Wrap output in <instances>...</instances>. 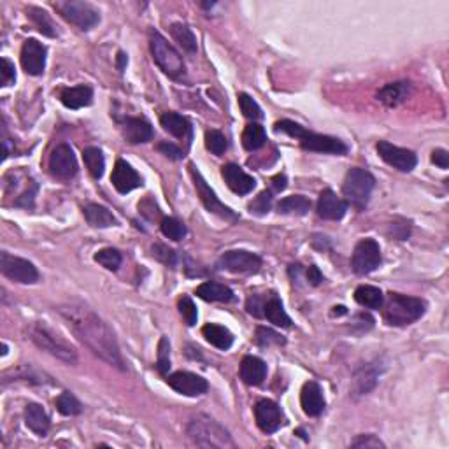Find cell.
<instances>
[{
    "instance_id": "obj_17",
    "label": "cell",
    "mask_w": 449,
    "mask_h": 449,
    "mask_svg": "<svg viewBox=\"0 0 449 449\" xmlns=\"http://www.w3.org/2000/svg\"><path fill=\"white\" fill-rule=\"evenodd\" d=\"M167 383L172 390L186 395V397H199V395H204L209 390V383L204 377L186 371H178L167 376Z\"/></svg>"
},
{
    "instance_id": "obj_52",
    "label": "cell",
    "mask_w": 449,
    "mask_h": 449,
    "mask_svg": "<svg viewBox=\"0 0 449 449\" xmlns=\"http://www.w3.org/2000/svg\"><path fill=\"white\" fill-rule=\"evenodd\" d=\"M156 149L160 151L161 154H165L167 158H171V160H181V158L185 156V153H183L178 146L172 144V142H160V144L156 146Z\"/></svg>"
},
{
    "instance_id": "obj_57",
    "label": "cell",
    "mask_w": 449,
    "mask_h": 449,
    "mask_svg": "<svg viewBox=\"0 0 449 449\" xmlns=\"http://www.w3.org/2000/svg\"><path fill=\"white\" fill-rule=\"evenodd\" d=\"M346 307H343V305H339V307H333L332 311V316H340V314H346Z\"/></svg>"
},
{
    "instance_id": "obj_31",
    "label": "cell",
    "mask_w": 449,
    "mask_h": 449,
    "mask_svg": "<svg viewBox=\"0 0 449 449\" xmlns=\"http://www.w3.org/2000/svg\"><path fill=\"white\" fill-rule=\"evenodd\" d=\"M82 213H85L88 225L95 226V228H107V226H114L118 223L113 213L107 207L99 206V204H88Z\"/></svg>"
},
{
    "instance_id": "obj_6",
    "label": "cell",
    "mask_w": 449,
    "mask_h": 449,
    "mask_svg": "<svg viewBox=\"0 0 449 449\" xmlns=\"http://www.w3.org/2000/svg\"><path fill=\"white\" fill-rule=\"evenodd\" d=\"M374 186L376 179L371 172L360 167L350 168L343 183V193L346 197V202L360 211L365 209Z\"/></svg>"
},
{
    "instance_id": "obj_7",
    "label": "cell",
    "mask_w": 449,
    "mask_h": 449,
    "mask_svg": "<svg viewBox=\"0 0 449 449\" xmlns=\"http://www.w3.org/2000/svg\"><path fill=\"white\" fill-rule=\"evenodd\" d=\"M151 55H153L154 63L171 78L178 79L185 74V62L179 55L178 49L160 34V32H151L149 34Z\"/></svg>"
},
{
    "instance_id": "obj_58",
    "label": "cell",
    "mask_w": 449,
    "mask_h": 449,
    "mask_svg": "<svg viewBox=\"0 0 449 449\" xmlns=\"http://www.w3.org/2000/svg\"><path fill=\"white\" fill-rule=\"evenodd\" d=\"M7 353V346L6 344H2V355H6Z\"/></svg>"
},
{
    "instance_id": "obj_24",
    "label": "cell",
    "mask_w": 449,
    "mask_h": 449,
    "mask_svg": "<svg viewBox=\"0 0 449 449\" xmlns=\"http://www.w3.org/2000/svg\"><path fill=\"white\" fill-rule=\"evenodd\" d=\"M409 95H411V82L409 81L388 82L377 92V100L386 107H397L405 102Z\"/></svg>"
},
{
    "instance_id": "obj_2",
    "label": "cell",
    "mask_w": 449,
    "mask_h": 449,
    "mask_svg": "<svg viewBox=\"0 0 449 449\" xmlns=\"http://www.w3.org/2000/svg\"><path fill=\"white\" fill-rule=\"evenodd\" d=\"M186 436L192 439L193 444L200 448H235L228 430L207 414H197L195 418L190 419L188 426H186Z\"/></svg>"
},
{
    "instance_id": "obj_51",
    "label": "cell",
    "mask_w": 449,
    "mask_h": 449,
    "mask_svg": "<svg viewBox=\"0 0 449 449\" xmlns=\"http://www.w3.org/2000/svg\"><path fill=\"white\" fill-rule=\"evenodd\" d=\"M351 448H384V443L372 433H369V436H360L358 439H355L351 443Z\"/></svg>"
},
{
    "instance_id": "obj_29",
    "label": "cell",
    "mask_w": 449,
    "mask_h": 449,
    "mask_svg": "<svg viewBox=\"0 0 449 449\" xmlns=\"http://www.w3.org/2000/svg\"><path fill=\"white\" fill-rule=\"evenodd\" d=\"M202 336L206 337L207 343L213 344L214 347H218V350L221 351L230 350L233 344V333L230 332L226 326L216 325V323H207V325H204Z\"/></svg>"
},
{
    "instance_id": "obj_45",
    "label": "cell",
    "mask_w": 449,
    "mask_h": 449,
    "mask_svg": "<svg viewBox=\"0 0 449 449\" xmlns=\"http://www.w3.org/2000/svg\"><path fill=\"white\" fill-rule=\"evenodd\" d=\"M171 369V344H168L167 337H161L160 344H158V360H156V371L161 376H165Z\"/></svg>"
},
{
    "instance_id": "obj_43",
    "label": "cell",
    "mask_w": 449,
    "mask_h": 449,
    "mask_svg": "<svg viewBox=\"0 0 449 449\" xmlns=\"http://www.w3.org/2000/svg\"><path fill=\"white\" fill-rule=\"evenodd\" d=\"M239 107L242 111V114L250 120H260L264 114H262L260 106H258L257 100L253 97H250L247 93H239Z\"/></svg>"
},
{
    "instance_id": "obj_39",
    "label": "cell",
    "mask_w": 449,
    "mask_h": 449,
    "mask_svg": "<svg viewBox=\"0 0 449 449\" xmlns=\"http://www.w3.org/2000/svg\"><path fill=\"white\" fill-rule=\"evenodd\" d=\"M56 409H59L60 414L63 416H78L82 412V405L78 398L74 397L70 391H63L59 395V398L55 400Z\"/></svg>"
},
{
    "instance_id": "obj_47",
    "label": "cell",
    "mask_w": 449,
    "mask_h": 449,
    "mask_svg": "<svg viewBox=\"0 0 449 449\" xmlns=\"http://www.w3.org/2000/svg\"><path fill=\"white\" fill-rule=\"evenodd\" d=\"M272 207V192H262L253 202L250 204V211L254 214H267Z\"/></svg>"
},
{
    "instance_id": "obj_34",
    "label": "cell",
    "mask_w": 449,
    "mask_h": 449,
    "mask_svg": "<svg viewBox=\"0 0 449 449\" xmlns=\"http://www.w3.org/2000/svg\"><path fill=\"white\" fill-rule=\"evenodd\" d=\"M267 142V134H265V128L258 123H250L246 125L242 132V146L247 151H257Z\"/></svg>"
},
{
    "instance_id": "obj_54",
    "label": "cell",
    "mask_w": 449,
    "mask_h": 449,
    "mask_svg": "<svg viewBox=\"0 0 449 449\" xmlns=\"http://www.w3.org/2000/svg\"><path fill=\"white\" fill-rule=\"evenodd\" d=\"M305 276H307L309 285H312V286H318V285H321L323 281H325V279H323V274L319 272V269L316 267V265H309Z\"/></svg>"
},
{
    "instance_id": "obj_3",
    "label": "cell",
    "mask_w": 449,
    "mask_h": 449,
    "mask_svg": "<svg viewBox=\"0 0 449 449\" xmlns=\"http://www.w3.org/2000/svg\"><path fill=\"white\" fill-rule=\"evenodd\" d=\"M276 132H283L292 137L299 139L302 149L314 151V153H326V154H346L347 146L340 139L330 137V135L314 134V132L305 130L304 127L295 121L281 120L274 125Z\"/></svg>"
},
{
    "instance_id": "obj_26",
    "label": "cell",
    "mask_w": 449,
    "mask_h": 449,
    "mask_svg": "<svg viewBox=\"0 0 449 449\" xmlns=\"http://www.w3.org/2000/svg\"><path fill=\"white\" fill-rule=\"evenodd\" d=\"M25 425H27L34 433L44 437L46 433L49 432L51 422H49L48 412L42 409V405L28 404L27 407H25Z\"/></svg>"
},
{
    "instance_id": "obj_49",
    "label": "cell",
    "mask_w": 449,
    "mask_h": 449,
    "mask_svg": "<svg viewBox=\"0 0 449 449\" xmlns=\"http://www.w3.org/2000/svg\"><path fill=\"white\" fill-rule=\"evenodd\" d=\"M151 251H153V257L156 260L164 262L165 265H176V253L172 250H168L167 246H164V244H154Z\"/></svg>"
},
{
    "instance_id": "obj_23",
    "label": "cell",
    "mask_w": 449,
    "mask_h": 449,
    "mask_svg": "<svg viewBox=\"0 0 449 449\" xmlns=\"http://www.w3.org/2000/svg\"><path fill=\"white\" fill-rule=\"evenodd\" d=\"M123 135L130 144H144L153 139V127L144 118H127L123 121Z\"/></svg>"
},
{
    "instance_id": "obj_25",
    "label": "cell",
    "mask_w": 449,
    "mask_h": 449,
    "mask_svg": "<svg viewBox=\"0 0 449 449\" xmlns=\"http://www.w3.org/2000/svg\"><path fill=\"white\" fill-rule=\"evenodd\" d=\"M60 100L67 109H81L88 107L93 102V90L88 85L73 86V88H63L60 93Z\"/></svg>"
},
{
    "instance_id": "obj_40",
    "label": "cell",
    "mask_w": 449,
    "mask_h": 449,
    "mask_svg": "<svg viewBox=\"0 0 449 449\" xmlns=\"http://www.w3.org/2000/svg\"><path fill=\"white\" fill-rule=\"evenodd\" d=\"M95 262L107 271H118L121 265V253L114 247H104L95 254Z\"/></svg>"
},
{
    "instance_id": "obj_30",
    "label": "cell",
    "mask_w": 449,
    "mask_h": 449,
    "mask_svg": "<svg viewBox=\"0 0 449 449\" xmlns=\"http://www.w3.org/2000/svg\"><path fill=\"white\" fill-rule=\"evenodd\" d=\"M197 297L206 302H232L233 300V292L228 286L221 285L216 281H206L200 286H197L195 290Z\"/></svg>"
},
{
    "instance_id": "obj_5",
    "label": "cell",
    "mask_w": 449,
    "mask_h": 449,
    "mask_svg": "<svg viewBox=\"0 0 449 449\" xmlns=\"http://www.w3.org/2000/svg\"><path fill=\"white\" fill-rule=\"evenodd\" d=\"M28 339L39 347V350L46 351L51 357L59 358V360L66 362L69 365L78 364V353L70 344H67L66 340L60 336H56L49 326H46L44 323H32L27 330Z\"/></svg>"
},
{
    "instance_id": "obj_28",
    "label": "cell",
    "mask_w": 449,
    "mask_h": 449,
    "mask_svg": "<svg viewBox=\"0 0 449 449\" xmlns=\"http://www.w3.org/2000/svg\"><path fill=\"white\" fill-rule=\"evenodd\" d=\"M160 123L165 132L178 139L192 137V123L185 116L178 113H164L160 118Z\"/></svg>"
},
{
    "instance_id": "obj_15",
    "label": "cell",
    "mask_w": 449,
    "mask_h": 449,
    "mask_svg": "<svg viewBox=\"0 0 449 449\" xmlns=\"http://www.w3.org/2000/svg\"><path fill=\"white\" fill-rule=\"evenodd\" d=\"M377 153L383 158V161H386L388 165L400 172H411L418 164V156H416L414 151L398 148V146L388 141L377 142Z\"/></svg>"
},
{
    "instance_id": "obj_14",
    "label": "cell",
    "mask_w": 449,
    "mask_h": 449,
    "mask_svg": "<svg viewBox=\"0 0 449 449\" xmlns=\"http://www.w3.org/2000/svg\"><path fill=\"white\" fill-rule=\"evenodd\" d=\"M49 172L56 179L69 181L78 174V161L69 144H59L49 154Z\"/></svg>"
},
{
    "instance_id": "obj_18",
    "label": "cell",
    "mask_w": 449,
    "mask_h": 449,
    "mask_svg": "<svg viewBox=\"0 0 449 449\" xmlns=\"http://www.w3.org/2000/svg\"><path fill=\"white\" fill-rule=\"evenodd\" d=\"M316 213L323 220L339 221L346 216L347 202L344 199H340V197H337V193L333 190L326 188L319 193L318 204H316Z\"/></svg>"
},
{
    "instance_id": "obj_9",
    "label": "cell",
    "mask_w": 449,
    "mask_h": 449,
    "mask_svg": "<svg viewBox=\"0 0 449 449\" xmlns=\"http://www.w3.org/2000/svg\"><path fill=\"white\" fill-rule=\"evenodd\" d=\"M0 272L11 281L21 283V285H34L39 281V272L32 262L20 257H13L6 251L0 253Z\"/></svg>"
},
{
    "instance_id": "obj_46",
    "label": "cell",
    "mask_w": 449,
    "mask_h": 449,
    "mask_svg": "<svg viewBox=\"0 0 449 449\" xmlns=\"http://www.w3.org/2000/svg\"><path fill=\"white\" fill-rule=\"evenodd\" d=\"M178 307H179V312H181L183 319L186 321V325L188 326L195 325L197 319H199V312H197V307L195 304H193V300L190 299V297H181L178 302Z\"/></svg>"
},
{
    "instance_id": "obj_35",
    "label": "cell",
    "mask_w": 449,
    "mask_h": 449,
    "mask_svg": "<svg viewBox=\"0 0 449 449\" xmlns=\"http://www.w3.org/2000/svg\"><path fill=\"white\" fill-rule=\"evenodd\" d=\"M171 34L174 37V41L181 46L185 51L195 53L197 51V37L192 32V28L185 23H172L171 25Z\"/></svg>"
},
{
    "instance_id": "obj_50",
    "label": "cell",
    "mask_w": 449,
    "mask_h": 449,
    "mask_svg": "<svg viewBox=\"0 0 449 449\" xmlns=\"http://www.w3.org/2000/svg\"><path fill=\"white\" fill-rule=\"evenodd\" d=\"M264 305L265 299L260 295H251L250 299L246 300V311L250 312L254 318H264Z\"/></svg>"
},
{
    "instance_id": "obj_12",
    "label": "cell",
    "mask_w": 449,
    "mask_h": 449,
    "mask_svg": "<svg viewBox=\"0 0 449 449\" xmlns=\"http://www.w3.org/2000/svg\"><path fill=\"white\" fill-rule=\"evenodd\" d=\"M218 267L233 274H254L260 271L262 258L258 254L242 250H232L221 254Z\"/></svg>"
},
{
    "instance_id": "obj_33",
    "label": "cell",
    "mask_w": 449,
    "mask_h": 449,
    "mask_svg": "<svg viewBox=\"0 0 449 449\" xmlns=\"http://www.w3.org/2000/svg\"><path fill=\"white\" fill-rule=\"evenodd\" d=\"M279 214H297V216H305L311 211V200L305 199L304 195H290L285 197L278 204Z\"/></svg>"
},
{
    "instance_id": "obj_8",
    "label": "cell",
    "mask_w": 449,
    "mask_h": 449,
    "mask_svg": "<svg viewBox=\"0 0 449 449\" xmlns=\"http://www.w3.org/2000/svg\"><path fill=\"white\" fill-rule=\"evenodd\" d=\"M56 11L66 18L69 23L75 25L81 30H90L99 25L100 14L92 4L79 2V0H67V2H56Z\"/></svg>"
},
{
    "instance_id": "obj_44",
    "label": "cell",
    "mask_w": 449,
    "mask_h": 449,
    "mask_svg": "<svg viewBox=\"0 0 449 449\" xmlns=\"http://www.w3.org/2000/svg\"><path fill=\"white\" fill-rule=\"evenodd\" d=\"M257 343L264 347L272 346V344H276V346H281V344L286 343V339L281 336V333L274 332V330L267 328V326H258L257 328Z\"/></svg>"
},
{
    "instance_id": "obj_37",
    "label": "cell",
    "mask_w": 449,
    "mask_h": 449,
    "mask_svg": "<svg viewBox=\"0 0 449 449\" xmlns=\"http://www.w3.org/2000/svg\"><path fill=\"white\" fill-rule=\"evenodd\" d=\"M28 18L34 21V25L41 34L48 35V37H56V28L46 11L39 9V7H28Z\"/></svg>"
},
{
    "instance_id": "obj_22",
    "label": "cell",
    "mask_w": 449,
    "mask_h": 449,
    "mask_svg": "<svg viewBox=\"0 0 449 449\" xmlns=\"http://www.w3.org/2000/svg\"><path fill=\"white\" fill-rule=\"evenodd\" d=\"M239 376L246 384L258 386V384L264 383L265 377H267V365H265V362L262 360V358L247 355V357H244L242 362H240Z\"/></svg>"
},
{
    "instance_id": "obj_1",
    "label": "cell",
    "mask_w": 449,
    "mask_h": 449,
    "mask_svg": "<svg viewBox=\"0 0 449 449\" xmlns=\"http://www.w3.org/2000/svg\"><path fill=\"white\" fill-rule=\"evenodd\" d=\"M60 316L82 346L88 347L95 357L118 371H127L116 336L99 314L81 304H66L59 307Z\"/></svg>"
},
{
    "instance_id": "obj_41",
    "label": "cell",
    "mask_w": 449,
    "mask_h": 449,
    "mask_svg": "<svg viewBox=\"0 0 449 449\" xmlns=\"http://www.w3.org/2000/svg\"><path fill=\"white\" fill-rule=\"evenodd\" d=\"M160 228L161 233L171 240H181L186 235V226L178 218H164Z\"/></svg>"
},
{
    "instance_id": "obj_13",
    "label": "cell",
    "mask_w": 449,
    "mask_h": 449,
    "mask_svg": "<svg viewBox=\"0 0 449 449\" xmlns=\"http://www.w3.org/2000/svg\"><path fill=\"white\" fill-rule=\"evenodd\" d=\"M254 422L264 433H276L285 425V414L274 400H258L254 405Z\"/></svg>"
},
{
    "instance_id": "obj_19",
    "label": "cell",
    "mask_w": 449,
    "mask_h": 449,
    "mask_svg": "<svg viewBox=\"0 0 449 449\" xmlns=\"http://www.w3.org/2000/svg\"><path fill=\"white\" fill-rule=\"evenodd\" d=\"M111 183H113V186L118 192L127 195L132 190L141 188L142 178L130 164H127L125 160H118L113 168V174H111Z\"/></svg>"
},
{
    "instance_id": "obj_16",
    "label": "cell",
    "mask_w": 449,
    "mask_h": 449,
    "mask_svg": "<svg viewBox=\"0 0 449 449\" xmlns=\"http://www.w3.org/2000/svg\"><path fill=\"white\" fill-rule=\"evenodd\" d=\"M46 55L48 49L37 39H27L21 48V66L25 73L30 75H41L46 69Z\"/></svg>"
},
{
    "instance_id": "obj_48",
    "label": "cell",
    "mask_w": 449,
    "mask_h": 449,
    "mask_svg": "<svg viewBox=\"0 0 449 449\" xmlns=\"http://www.w3.org/2000/svg\"><path fill=\"white\" fill-rule=\"evenodd\" d=\"M16 81V69L9 59H2L0 62V86H11Z\"/></svg>"
},
{
    "instance_id": "obj_42",
    "label": "cell",
    "mask_w": 449,
    "mask_h": 449,
    "mask_svg": "<svg viewBox=\"0 0 449 449\" xmlns=\"http://www.w3.org/2000/svg\"><path fill=\"white\" fill-rule=\"evenodd\" d=\"M206 148L216 156H221L228 148L226 137L220 130H207L206 132Z\"/></svg>"
},
{
    "instance_id": "obj_38",
    "label": "cell",
    "mask_w": 449,
    "mask_h": 449,
    "mask_svg": "<svg viewBox=\"0 0 449 449\" xmlns=\"http://www.w3.org/2000/svg\"><path fill=\"white\" fill-rule=\"evenodd\" d=\"M377 383V371L372 367H364L355 374V381H353V386L355 390L358 391L360 395L369 393L371 390H374Z\"/></svg>"
},
{
    "instance_id": "obj_55",
    "label": "cell",
    "mask_w": 449,
    "mask_h": 449,
    "mask_svg": "<svg viewBox=\"0 0 449 449\" xmlns=\"http://www.w3.org/2000/svg\"><path fill=\"white\" fill-rule=\"evenodd\" d=\"M272 188H274V192H283L286 188V176L278 174L276 178H272Z\"/></svg>"
},
{
    "instance_id": "obj_36",
    "label": "cell",
    "mask_w": 449,
    "mask_h": 449,
    "mask_svg": "<svg viewBox=\"0 0 449 449\" xmlns=\"http://www.w3.org/2000/svg\"><path fill=\"white\" fill-rule=\"evenodd\" d=\"M82 160H85V165L90 174H92V178H102L104 168H106V160H104L102 151L99 148H86L82 151Z\"/></svg>"
},
{
    "instance_id": "obj_53",
    "label": "cell",
    "mask_w": 449,
    "mask_h": 449,
    "mask_svg": "<svg viewBox=\"0 0 449 449\" xmlns=\"http://www.w3.org/2000/svg\"><path fill=\"white\" fill-rule=\"evenodd\" d=\"M432 161L441 168L449 167V153L446 149H433L432 153Z\"/></svg>"
},
{
    "instance_id": "obj_56",
    "label": "cell",
    "mask_w": 449,
    "mask_h": 449,
    "mask_svg": "<svg viewBox=\"0 0 449 449\" xmlns=\"http://www.w3.org/2000/svg\"><path fill=\"white\" fill-rule=\"evenodd\" d=\"M116 59H118V69H120V70H121V73H123V70H125V67H127V63H128V59H127V55H125V53H123V51H120V53H118V56H116Z\"/></svg>"
},
{
    "instance_id": "obj_32",
    "label": "cell",
    "mask_w": 449,
    "mask_h": 449,
    "mask_svg": "<svg viewBox=\"0 0 449 449\" xmlns=\"http://www.w3.org/2000/svg\"><path fill=\"white\" fill-rule=\"evenodd\" d=\"M355 300L367 309H381L383 307L384 295L379 288L369 285H362L355 290Z\"/></svg>"
},
{
    "instance_id": "obj_4",
    "label": "cell",
    "mask_w": 449,
    "mask_h": 449,
    "mask_svg": "<svg viewBox=\"0 0 449 449\" xmlns=\"http://www.w3.org/2000/svg\"><path fill=\"white\" fill-rule=\"evenodd\" d=\"M383 318L390 326H405L418 321L426 312V302L418 297L388 293L383 302Z\"/></svg>"
},
{
    "instance_id": "obj_11",
    "label": "cell",
    "mask_w": 449,
    "mask_h": 449,
    "mask_svg": "<svg viewBox=\"0 0 449 449\" xmlns=\"http://www.w3.org/2000/svg\"><path fill=\"white\" fill-rule=\"evenodd\" d=\"M381 265V247L374 239H364L355 246L351 257V269L355 274L365 276L374 272Z\"/></svg>"
},
{
    "instance_id": "obj_21",
    "label": "cell",
    "mask_w": 449,
    "mask_h": 449,
    "mask_svg": "<svg viewBox=\"0 0 449 449\" xmlns=\"http://www.w3.org/2000/svg\"><path fill=\"white\" fill-rule=\"evenodd\" d=\"M300 405L302 411L307 416H311V418H316V416H319L325 411V397H323V391L318 383L309 381V383L302 386Z\"/></svg>"
},
{
    "instance_id": "obj_10",
    "label": "cell",
    "mask_w": 449,
    "mask_h": 449,
    "mask_svg": "<svg viewBox=\"0 0 449 449\" xmlns=\"http://www.w3.org/2000/svg\"><path fill=\"white\" fill-rule=\"evenodd\" d=\"M190 174H192L193 178V183H195V188H197V193H199L200 200H202L204 207H206L209 213L216 214V216L223 218V220L226 221H237L239 220V216H237L235 213H233L230 207H226L223 202H221L220 199L216 197V193L211 190V186L207 185L206 179L202 178V174H200L199 171H197V167L193 164H190Z\"/></svg>"
},
{
    "instance_id": "obj_27",
    "label": "cell",
    "mask_w": 449,
    "mask_h": 449,
    "mask_svg": "<svg viewBox=\"0 0 449 449\" xmlns=\"http://www.w3.org/2000/svg\"><path fill=\"white\" fill-rule=\"evenodd\" d=\"M264 318H267L269 321L274 323L276 326H283V328H290V326H292V318L286 314L285 307H283V302L276 293H271V295L265 299Z\"/></svg>"
},
{
    "instance_id": "obj_20",
    "label": "cell",
    "mask_w": 449,
    "mask_h": 449,
    "mask_svg": "<svg viewBox=\"0 0 449 449\" xmlns=\"http://www.w3.org/2000/svg\"><path fill=\"white\" fill-rule=\"evenodd\" d=\"M221 176H223L226 186H228L233 193H237V195H247V193L253 192L254 186H257L254 178H251L250 174H246V172H244L242 168L235 164L223 165V168H221Z\"/></svg>"
}]
</instances>
